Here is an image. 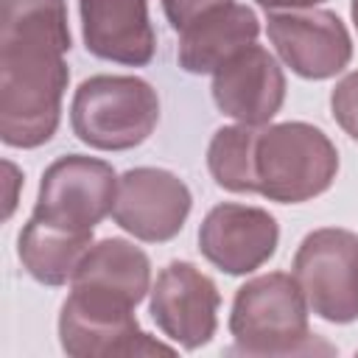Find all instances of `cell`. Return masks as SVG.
I'll use <instances>...</instances> for the list:
<instances>
[{"instance_id": "cell-1", "label": "cell", "mask_w": 358, "mask_h": 358, "mask_svg": "<svg viewBox=\"0 0 358 358\" xmlns=\"http://www.w3.org/2000/svg\"><path fill=\"white\" fill-rule=\"evenodd\" d=\"M64 0H3L0 8V137L11 148L45 145L62 120L70 81Z\"/></svg>"}, {"instance_id": "cell-2", "label": "cell", "mask_w": 358, "mask_h": 358, "mask_svg": "<svg viewBox=\"0 0 358 358\" xmlns=\"http://www.w3.org/2000/svg\"><path fill=\"white\" fill-rule=\"evenodd\" d=\"M308 299L285 271L243 282L232 299L229 333L243 355H305L316 350L308 324Z\"/></svg>"}, {"instance_id": "cell-3", "label": "cell", "mask_w": 358, "mask_h": 358, "mask_svg": "<svg viewBox=\"0 0 358 358\" xmlns=\"http://www.w3.org/2000/svg\"><path fill=\"white\" fill-rule=\"evenodd\" d=\"M257 193L268 201L299 204L322 196L338 173V151L310 123L288 120L260 129L255 145Z\"/></svg>"}, {"instance_id": "cell-4", "label": "cell", "mask_w": 358, "mask_h": 358, "mask_svg": "<svg viewBox=\"0 0 358 358\" xmlns=\"http://www.w3.org/2000/svg\"><path fill=\"white\" fill-rule=\"evenodd\" d=\"M159 123L157 90L137 76H92L70 103L73 134L98 151H129Z\"/></svg>"}, {"instance_id": "cell-5", "label": "cell", "mask_w": 358, "mask_h": 358, "mask_svg": "<svg viewBox=\"0 0 358 358\" xmlns=\"http://www.w3.org/2000/svg\"><path fill=\"white\" fill-rule=\"evenodd\" d=\"M129 299L92 288L73 285L59 313V341L73 358H115V355H173V347L154 341L140 330Z\"/></svg>"}, {"instance_id": "cell-6", "label": "cell", "mask_w": 358, "mask_h": 358, "mask_svg": "<svg viewBox=\"0 0 358 358\" xmlns=\"http://www.w3.org/2000/svg\"><path fill=\"white\" fill-rule=\"evenodd\" d=\"M294 280L308 308L333 324L358 319V235L338 227L313 229L294 255Z\"/></svg>"}, {"instance_id": "cell-7", "label": "cell", "mask_w": 358, "mask_h": 358, "mask_svg": "<svg viewBox=\"0 0 358 358\" xmlns=\"http://www.w3.org/2000/svg\"><path fill=\"white\" fill-rule=\"evenodd\" d=\"M115 196L117 176L109 162L67 154L45 168L31 215L67 229L92 232L112 213Z\"/></svg>"}, {"instance_id": "cell-8", "label": "cell", "mask_w": 358, "mask_h": 358, "mask_svg": "<svg viewBox=\"0 0 358 358\" xmlns=\"http://www.w3.org/2000/svg\"><path fill=\"white\" fill-rule=\"evenodd\" d=\"M190 187L165 168H131L117 179L115 224L145 243L176 238L190 215Z\"/></svg>"}, {"instance_id": "cell-9", "label": "cell", "mask_w": 358, "mask_h": 358, "mask_svg": "<svg viewBox=\"0 0 358 358\" xmlns=\"http://www.w3.org/2000/svg\"><path fill=\"white\" fill-rule=\"evenodd\" d=\"M266 31L280 59L296 76L310 81L338 76L352 59V39L347 25L327 8L271 11Z\"/></svg>"}, {"instance_id": "cell-10", "label": "cell", "mask_w": 358, "mask_h": 358, "mask_svg": "<svg viewBox=\"0 0 358 358\" xmlns=\"http://www.w3.org/2000/svg\"><path fill=\"white\" fill-rule=\"evenodd\" d=\"M221 294L215 282L187 260L168 263L151 285V319L185 350L204 347L218 327Z\"/></svg>"}, {"instance_id": "cell-11", "label": "cell", "mask_w": 358, "mask_h": 358, "mask_svg": "<svg viewBox=\"0 0 358 358\" xmlns=\"http://www.w3.org/2000/svg\"><path fill=\"white\" fill-rule=\"evenodd\" d=\"M280 227L263 207L249 204H215L199 227L201 255L221 271L238 277L252 274L277 252Z\"/></svg>"}, {"instance_id": "cell-12", "label": "cell", "mask_w": 358, "mask_h": 358, "mask_svg": "<svg viewBox=\"0 0 358 358\" xmlns=\"http://www.w3.org/2000/svg\"><path fill=\"white\" fill-rule=\"evenodd\" d=\"M213 101L238 123L266 126L285 101V76L280 62L263 45L238 50L213 73Z\"/></svg>"}, {"instance_id": "cell-13", "label": "cell", "mask_w": 358, "mask_h": 358, "mask_svg": "<svg viewBox=\"0 0 358 358\" xmlns=\"http://www.w3.org/2000/svg\"><path fill=\"white\" fill-rule=\"evenodd\" d=\"M84 45L92 56L143 67L154 59L157 36L148 0H78Z\"/></svg>"}, {"instance_id": "cell-14", "label": "cell", "mask_w": 358, "mask_h": 358, "mask_svg": "<svg viewBox=\"0 0 358 358\" xmlns=\"http://www.w3.org/2000/svg\"><path fill=\"white\" fill-rule=\"evenodd\" d=\"M260 34L257 14L243 3L218 6L199 20H193L185 31H179L176 59L179 67L196 76L215 73L224 62H229L238 50L255 45Z\"/></svg>"}, {"instance_id": "cell-15", "label": "cell", "mask_w": 358, "mask_h": 358, "mask_svg": "<svg viewBox=\"0 0 358 358\" xmlns=\"http://www.w3.org/2000/svg\"><path fill=\"white\" fill-rule=\"evenodd\" d=\"M70 285L103 288L140 305L151 291V260L140 246L123 238H103L90 246Z\"/></svg>"}, {"instance_id": "cell-16", "label": "cell", "mask_w": 358, "mask_h": 358, "mask_svg": "<svg viewBox=\"0 0 358 358\" xmlns=\"http://www.w3.org/2000/svg\"><path fill=\"white\" fill-rule=\"evenodd\" d=\"M92 246V232L67 229L31 215L20 232L22 268L45 285H64L73 280L78 263Z\"/></svg>"}, {"instance_id": "cell-17", "label": "cell", "mask_w": 358, "mask_h": 358, "mask_svg": "<svg viewBox=\"0 0 358 358\" xmlns=\"http://www.w3.org/2000/svg\"><path fill=\"white\" fill-rule=\"evenodd\" d=\"M260 126H224L213 134L207 148V168L218 187L229 193H257L255 145Z\"/></svg>"}, {"instance_id": "cell-18", "label": "cell", "mask_w": 358, "mask_h": 358, "mask_svg": "<svg viewBox=\"0 0 358 358\" xmlns=\"http://www.w3.org/2000/svg\"><path fill=\"white\" fill-rule=\"evenodd\" d=\"M330 112L333 120L358 143V70L347 73L336 90L330 92Z\"/></svg>"}, {"instance_id": "cell-19", "label": "cell", "mask_w": 358, "mask_h": 358, "mask_svg": "<svg viewBox=\"0 0 358 358\" xmlns=\"http://www.w3.org/2000/svg\"><path fill=\"white\" fill-rule=\"evenodd\" d=\"M232 0H162V8H165V17L168 22L173 25V31H185L193 20H199L201 14L218 8V6H227Z\"/></svg>"}, {"instance_id": "cell-20", "label": "cell", "mask_w": 358, "mask_h": 358, "mask_svg": "<svg viewBox=\"0 0 358 358\" xmlns=\"http://www.w3.org/2000/svg\"><path fill=\"white\" fill-rule=\"evenodd\" d=\"M319 3L324 0H257L260 8H266L268 14L271 11H299V8H316Z\"/></svg>"}, {"instance_id": "cell-21", "label": "cell", "mask_w": 358, "mask_h": 358, "mask_svg": "<svg viewBox=\"0 0 358 358\" xmlns=\"http://www.w3.org/2000/svg\"><path fill=\"white\" fill-rule=\"evenodd\" d=\"M6 171H8V199H6V218H8L11 210H14V204H17V193H14V187H17L22 179H20V171H17L11 162H6Z\"/></svg>"}, {"instance_id": "cell-22", "label": "cell", "mask_w": 358, "mask_h": 358, "mask_svg": "<svg viewBox=\"0 0 358 358\" xmlns=\"http://www.w3.org/2000/svg\"><path fill=\"white\" fill-rule=\"evenodd\" d=\"M350 14H352V22H355V31H358V0L350 3Z\"/></svg>"}]
</instances>
